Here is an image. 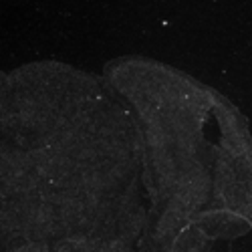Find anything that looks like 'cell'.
<instances>
[{"label": "cell", "instance_id": "1", "mask_svg": "<svg viewBox=\"0 0 252 252\" xmlns=\"http://www.w3.org/2000/svg\"><path fill=\"white\" fill-rule=\"evenodd\" d=\"M143 226L139 133L105 77L0 69V252H137Z\"/></svg>", "mask_w": 252, "mask_h": 252}, {"label": "cell", "instance_id": "2", "mask_svg": "<svg viewBox=\"0 0 252 252\" xmlns=\"http://www.w3.org/2000/svg\"><path fill=\"white\" fill-rule=\"evenodd\" d=\"M141 143L137 252H210L252 230V133L212 87L148 57L105 65Z\"/></svg>", "mask_w": 252, "mask_h": 252}]
</instances>
